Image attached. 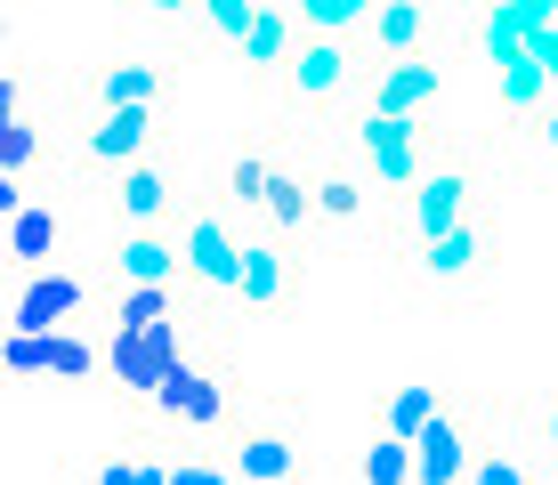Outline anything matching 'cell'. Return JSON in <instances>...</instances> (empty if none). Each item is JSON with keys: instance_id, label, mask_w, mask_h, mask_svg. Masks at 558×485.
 Wrapping results in <instances>:
<instances>
[{"instance_id": "cell-26", "label": "cell", "mask_w": 558, "mask_h": 485, "mask_svg": "<svg viewBox=\"0 0 558 485\" xmlns=\"http://www.w3.org/2000/svg\"><path fill=\"white\" fill-rule=\"evenodd\" d=\"M259 194H267V154H235V162H227L219 203L227 210H259Z\"/></svg>"}, {"instance_id": "cell-11", "label": "cell", "mask_w": 558, "mask_h": 485, "mask_svg": "<svg viewBox=\"0 0 558 485\" xmlns=\"http://www.w3.org/2000/svg\"><path fill=\"white\" fill-rule=\"evenodd\" d=\"M470 210H477V179H470V162H437V170H421V179L405 186V243L446 235V227H461Z\"/></svg>"}, {"instance_id": "cell-24", "label": "cell", "mask_w": 558, "mask_h": 485, "mask_svg": "<svg viewBox=\"0 0 558 485\" xmlns=\"http://www.w3.org/2000/svg\"><path fill=\"white\" fill-rule=\"evenodd\" d=\"M162 316H179V283H122L113 332H122V324H162Z\"/></svg>"}, {"instance_id": "cell-27", "label": "cell", "mask_w": 558, "mask_h": 485, "mask_svg": "<svg viewBox=\"0 0 558 485\" xmlns=\"http://www.w3.org/2000/svg\"><path fill=\"white\" fill-rule=\"evenodd\" d=\"M252 9H259V0H195V25L210 33V41H227V49H235V33L252 25Z\"/></svg>"}, {"instance_id": "cell-16", "label": "cell", "mask_w": 558, "mask_h": 485, "mask_svg": "<svg viewBox=\"0 0 558 485\" xmlns=\"http://www.w3.org/2000/svg\"><path fill=\"white\" fill-rule=\"evenodd\" d=\"M162 89L170 65H154V57H106L89 73V106H162Z\"/></svg>"}, {"instance_id": "cell-34", "label": "cell", "mask_w": 558, "mask_h": 485, "mask_svg": "<svg viewBox=\"0 0 558 485\" xmlns=\"http://www.w3.org/2000/svg\"><path fill=\"white\" fill-rule=\"evenodd\" d=\"M16 106H25V82H16V73H0V122H16Z\"/></svg>"}, {"instance_id": "cell-12", "label": "cell", "mask_w": 558, "mask_h": 485, "mask_svg": "<svg viewBox=\"0 0 558 485\" xmlns=\"http://www.w3.org/2000/svg\"><path fill=\"white\" fill-rule=\"evenodd\" d=\"M292 41H300V16L283 9V0H259L252 9V25L235 33V65H243V82H276V65L292 57Z\"/></svg>"}, {"instance_id": "cell-20", "label": "cell", "mask_w": 558, "mask_h": 485, "mask_svg": "<svg viewBox=\"0 0 558 485\" xmlns=\"http://www.w3.org/2000/svg\"><path fill=\"white\" fill-rule=\"evenodd\" d=\"M57 243H65V219H57L49 203H25V210L9 219V259H16V267H49Z\"/></svg>"}, {"instance_id": "cell-15", "label": "cell", "mask_w": 558, "mask_h": 485, "mask_svg": "<svg viewBox=\"0 0 558 485\" xmlns=\"http://www.w3.org/2000/svg\"><path fill=\"white\" fill-rule=\"evenodd\" d=\"M106 259H113V283H179V235L170 227H130Z\"/></svg>"}, {"instance_id": "cell-33", "label": "cell", "mask_w": 558, "mask_h": 485, "mask_svg": "<svg viewBox=\"0 0 558 485\" xmlns=\"http://www.w3.org/2000/svg\"><path fill=\"white\" fill-rule=\"evenodd\" d=\"M130 9H138L146 25H186V16H195V0H130Z\"/></svg>"}, {"instance_id": "cell-1", "label": "cell", "mask_w": 558, "mask_h": 485, "mask_svg": "<svg viewBox=\"0 0 558 485\" xmlns=\"http://www.w3.org/2000/svg\"><path fill=\"white\" fill-rule=\"evenodd\" d=\"M494 267H502V235H494L486 219H461L446 227V235H421L405 243V283L413 291H437V300H461V291H486Z\"/></svg>"}, {"instance_id": "cell-4", "label": "cell", "mask_w": 558, "mask_h": 485, "mask_svg": "<svg viewBox=\"0 0 558 485\" xmlns=\"http://www.w3.org/2000/svg\"><path fill=\"white\" fill-rule=\"evenodd\" d=\"M356 170H364V186L405 194L421 170H429V130H421V113H356Z\"/></svg>"}, {"instance_id": "cell-7", "label": "cell", "mask_w": 558, "mask_h": 485, "mask_svg": "<svg viewBox=\"0 0 558 485\" xmlns=\"http://www.w3.org/2000/svg\"><path fill=\"white\" fill-rule=\"evenodd\" d=\"M162 146V130H154V106H89V122L73 130V162L113 179L122 162H138V154Z\"/></svg>"}, {"instance_id": "cell-3", "label": "cell", "mask_w": 558, "mask_h": 485, "mask_svg": "<svg viewBox=\"0 0 558 485\" xmlns=\"http://www.w3.org/2000/svg\"><path fill=\"white\" fill-rule=\"evenodd\" d=\"M267 89L283 97V113H332L340 97L356 89V33H349V41H332V33H300Z\"/></svg>"}, {"instance_id": "cell-28", "label": "cell", "mask_w": 558, "mask_h": 485, "mask_svg": "<svg viewBox=\"0 0 558 485\" xmlns=\"http://www.w3.org/2000/svg\"><path fill=\"white\" fill-rule=\"evenodd\" d=\"M461 485H534V477H526V461H518V453H502V445H477V453H470V477H461Z\"/></svg>"}, {"instance_id": "cell-31", "label": "cell", "mask_w": 558, "mask_h": 485, "mask_svg": "<svg viewBox=\"0 0 558 485\" xmlns=\"http://www.w3.org/2000/svg\"><path fill=\"white\" fill-rule=\"evenodd\" d=\"M89 485H170V470H154L138 453H106L98 470H89Z\"/></svg>"}, {"instance_id": "cell-25", "label": "cell", "mask_w": 558, "mask_h": 485, "mask_svg": "<svg viewBox=\"0 0 558 485\" xmlns=\"http://www.w3.org/2000/svg\"><path fill=\"white\" fill-rule=\"evenodd\" d=\"M300 33H332V41H349L364 33V16H373V0H300Z\"/></svg>"}, {"instance_id": "cell-32", "label": "cell", "mask_w": 558, "mask_h": 485, "mask_svg": "<svg viewBox=\"0 0 558 485\" xmlns=\"http://www.w3.org/2000/svg\"><path fill=\"white\" fill-rule=\"evenodd\" d=\"M170 485H235V477H227V461H210V453H186L179 470H170Z\"/></svg>"}, {"instance_id": "cell-5", "label": "cell", "mask_w": 558, "mask_h": 485, "mask_svg": "<svg viewBox=\"0 0 558 485\" xmlns=\"http://www.w3.org/2000/svg\"><path fill=\"white\" fill-rule=\"evenodd\" d=\"M170 235H179V291H227L235 283V210L227 203H203L186 210V219H170Z\"/></svg>"}, {"instance_id": "cell-21", "label": "cell", "mask_w": 558, "mask_h": 485, "mask_svg": "<svg viewBox=\"0 0 558 485\" xmlns=\"http://www.w3.org/2000/svg\"><path fill=\"white\" fill-rule=\"evenodd\" d=\"M437 413H446V388H429V380H413V388H389V404H380V429H389V437H421V429H429V421Z\"/></svg>"}, {"instance_id": "cell-29", "label": "cell", "mask_w": 558, "mask_h": 485, "mask_svg": "<svg viewBox=\"0 0 558 485\" xmlns=\"http://www.w3.org/2000/svg\"><path fill=\"white\" fill-rule=\"evenodd\" d=\"M0 373H49V332H16L0 340Z\"/></svg>"}, {"instance_id": "cell-9", "label": "cell", "mask_w": 558, "mask_h": 485, "mask_svg": "<svg viewBox=\"0 0 558 485\" xmlns=\"http://www.w3.org/2000/svg\"><path fill=\"white\" fill-rule=\"evenodd\" d=\"M179 162H162V154H138V162H122L106 179V210L122 227H170L179 219Z\"/></svg>"}, {"instance_id": "cell-2", "label": "cell", "mask_w": 558, "mask_h": 485, "mask_svg": "<svg viewBox=\"0 0 558 485\" xmlns=\"http://www.w3.org/2000/svg\"><path fill=\"white\" fill-rule=\"evenodd\" d=\"M227 477L235 485H300L307 477V421H300V404L243 413L235 437H227Z\"/></svg>"}, {"instance_id": "cell-14", "label": "cell", "mask_w": 558, "mask_h": 485, "mask_svg": "<svg viewBox=\"0 0 558 485\" xmlns=\"http://www.w3.org/2000/svg\"><path fill=\"white\" fill-rule=\"evenodd\" d=\"M470 453H477V437L461 429V413L446 404V413L413 437V485H461L470 477Z\"/></svg>"}, {"instance_id": "cell-37", "label": "cell", "mask_w": 558, "mask_h": 485, "mask_svg": "<svg viewBox=\"0 0 558 485\" xmlns=\"http://www.w3.org/2000/svg\"><path fill=\"white\" fill-rule=\"evenodd\" d=\"M0 33H9V0H0Z\"/></svg>"}, {"instance_id": "cell-22", "label": "cell", "mask_w": 558, "mask_h": 485, "mask_svg": "<svg viewBox=\"0 0 558 485\" xmlns=\"http://www.w3.org/2000/svg\"><path fill=\"white\" fill-rule=\"evenodd\" d=\"M364 170H324V179H307V203H316V219H332V227H356L364 219Z\"/></svg>"}, {"instance_id": "cell-8", "label": "cell", "mask_w": 558, "mask_h": 485, "mask_svg": "<svg viewBox=\"0 0 558 485\" xmlns=\"http://www.w3.org/2000/svg\"><path fill=\"white\" fill-rule=\"evenodd\" d=\"M292 291H300V251L283 243V235H243L227 300L252 307V316H276V307H292Z\"/></svg>"}, {"instance_id": "cell-17", "label": "cell", "mask_w": 558, "mask_h": 485, "mask_svg": "<svg viewBox=\"0 0 558 485\" xmlns=\"http://www.w3.org/2000/svg\"><path fill=\"white\" fill-rule=\"evenodd\" d=\"M364 41H373V57H421V41H429V0H373Z\"/></svg>"}, {"instance_id": "cell-23", "label": "cell", "mask_w": 558, "mask_h": 485, "mask_svg": "<svg viewBox=\"0 0 558 485\" xmlns=\"http://www.w3.org/2000/svg\"><path fill=\"white\" fill-rule=\"evenodd\" d=\"M356 485H413V445L380 429L373 445H364V461H356Z\"/></svg>"}, {"instance_id": "cell-36", "label": "cell", "mask_w": 558, "mask_h": 485, "mask_svg": "<svg viewBox=\"0 0 558 485\" xmlns=\"http://www.w3.org/2000/svg\"><path fill=\"white\" fill-rule=\"evenodd\" d=\"M543 445H550V453H558V397L543 404Z\"/></svg>"}, {"instance_id": "cell-10", "label": "cell", "mask_w": 558, "mask_h": 485, "mask_svg": "<svg viewBox=\"0 0 558 485\" xmlns=\"http://www.w3.org/2000/svg\"><path fill=\"white\" fill-rule=\"evenodd\" d=\"M170 364H186V332L179 324H122L113 332V356H106V373H113V388H122L130 404H146V388L170 373Z\"/></svg>"}, {"instance_id": "cell-30", "label": "cell", "mask_w": 558, "mask_h": 485, "mask_svg": "<svg viewBox=\"0 0 558 485\" xmlns=\"http://www.w3.org/2000/svg\"><path fill=\"white\" fill-rule=\"evenodd\" d=\"M49 373L57 380H89V373H98V348L73 340V332H49Z\"/></svg>"}, {"instance_id": "cell-38", "label": "cell", "mask_w": 558, "mask_h": 485, "mask_svg": "<svg viewBox=\"0 0 558 485\" xmlns=\"http://www.w3.org/2000/svg\"><path fill=\"white\" fill-rule=\"evenodd\" d=\"M550 485H558V453H550Z\"/></svg>"}, {"instance_id": "cell-19", "label": "cell", "mask_w": 558, "mask_h": 485, "mask_svg": "<svg viewBox=\"0 0 558 485\" xmlns=\"http://www.w3.org/2000/svg\"><path fill=\"white\" fill-rule=\"evenodd\" d=\"M73 307H82V283H73V276H41V267H33V283L16 291V332H57Z\"/></svg>"}, {"instance_id": "cell-18", "label": "cell", "mask_w": 558, "mask_h": 485, "mask_svg": "<svg viewBox=\"0 0 558 485\" xmlns=\"http://www.w3.org/2000/svg\"><path fill=\"white\" fill-rule=\"evenodd\" d=\"M259 219H267V235H283V243H300L307 227H316V203H307V179H300V170L267 162V194H259Z\"/></svg>"}, {"instance_id": "cell-6", "label": "cell", "mask_w": 558, "mask_h": 485, "mask_svg": "<svg viewBox=\"0 0 558 485\" xmlns=\"http://www.w3.org/2000/svg\"><path fill=\"white\" fill-rule=\"evenodd\" d=\"M146 413L162 421V429H227V421H235V397H227L219 373H203V364L186 356L146 388Z\"/></svg>"}, {"instance_id": "cell-13", "label": "cell", "mask_w": 558, "mask_h": 485, "mask_svg": "<svg viewBox=\"0 0 558 485\" xmlns=\"http://www.w3.org/2000/svg\"><path fill=\"white\" fill-rule=\"evenodd\" d=\"M437 89H446V73L429 65V57H380L373 65V97H364V113H429Z\"/></svg>"}, {"instance_id": "cell-35", "label": "cell", "mask_w": 558, "mask_h": 485, "mask_svg": "<svg viewBox=\"0 0 558 485\" xmlns=\"http://www.w3.org/2000/svg\"><path fill=\"white\" fill-rule=\"evenodd\" d=\"M16 210H25V186H16V179H9V170H0V227H9V219H16Z\"/></svg>"}]
</instances>
